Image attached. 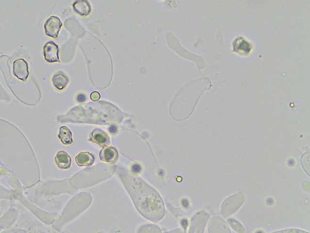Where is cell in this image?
<instances>
[{"instance_id": "1", "label": "cell", "mask_w": 310, "mask_h": 233, "mask_svg": "<svg viewBox=\"0 0 310 233\" xmlns=\"http://www.w3.org/2000/svg\"><path fill=\"white\" fill-rule=\"evenodd\" d=\"M117 174L140 215L154 223L161 220L164 216L165 208L159 193L124 168H118Z\"/></svg>"}, {"instance_id": "2", "label": "cell", "mask_w": 310, "mask_h": 233, "mask_svg": "<svg viewBox=\"0 0 310 233\" xmlns=\"http://www.w3.org/2000/svg\"><path fill=\"white\" fill-rule=\"evenodd\" d=\"M245 200L244 194L242 192L237 193L228 197L223 202L222 205V215L223 216L228 217L235 213L243 205Z\"/></svg>"}, {"instance_id": "3", "label": "cell", "mask_w": 310, "mask_h": 233, "mask_svg": "<svg viewBox=\"0 0 310 233\" xmlns=\"http://www.w3.org/2000/svg\"><path fill=\"white\" fill-rule=\"evenodd\" d=\"M61 20L59 17L52 16L49 17L44 23V31L48 36L55 39L59 36V33L62 27Z\"/></svg>"}, {"instance_id": "4", "label": "cell", "mask_w": 310, "mask_h": 233, "mask_svg": "<svg viewBox=\"0 0 310 233\" xmlns=\"http://www.w3.org/2000/svg\"><path fill=\"white\" fill-rule=\"evenodd\" d=\"M13 73L19 81H27L30 75V72L28 62L25 59H18L13 62Z\"/></svg>"}, {"instance_id": "5", "label": "cell", "mask_w": 310, "mask_h": 233, "mask_svg": "<svg viewBox=\"0 0 310 233\" xmlns=\"http://www.w3.org/2000/svg\"><path fill=\"white\" fill-rule=\"evenodd\" d=\"M44 57L49 63L60 62L59 47L54 42L48 41L44 46Z\"/></svg>"}, {"instance_id": "6", "label": "cell", "mask_w": 310, "mask_h": 233, "mask_svg": "<svg viewBox=\"0 0 310 233\" xmlns=\"http://www.w3.org/2000/svg\"><path fill=\"white\" fill-rule=\"evenodd\" d=\"M232 48L233 52L242 55H247L250 54L253 50V45L248 40L243 37H238L234 40Z\"/></svg>"}, {"instance_id": "7", "label": "cell", "mask_w": 310, "mask_h": 233, "mask_svg": "<svg viewBox=\"0 0 310 233\" xmlns=\"http://www.w3.org/2000/svg\"><path fill=\"white\" fill-rule=\"evenodd\" d=\"M209 216V215L204 211L198 212L192 220L190 233H203Z\"/></svg>"}, {"instance_id": "8", "label": "cell", "mask_w": 310, "mask_h": 233, "mask_svg": "<svg viewBox=\"0 0 310 233\" xmlns=\"http://www.w3.org/2000/svg\"><path fill=\"white\" fill-rule=\"evenodd\" d=\"M208 230L210 233H231L228 226L220 217H212L210 220Z\"/></svg>"}, {"instance_id": "9", "label": "cell", "mask_w": 310, "mask_h": 233, "mask_svg": "<svg viewBox=\"0 0 310 233\" xmlns=\"http://www.w3.org/2000/svg\"><path fill=\"white\" fill-rule=\"evenodd\" d=\"M90 140L102 147H106L110 143V138L108 134L101 129H96L94 130L91 133Z\"/></svg>"}, {"instance_id": "10", "label": "cell", "mask_w": 310, "mask_h": 233, "mask_svg": "<svg viewBox=\"0 0 310 233\" xmlns=\"http://www.w3.org/2000/svg\"><path fill=\"white\" fill-rule=\"evenodd\" d=\"M119 157V153L115 148L106 146L101 150L99 158L102 161L107 163H114Z\"/></svg>"}, {"instance_id": "11", "label": "cell", "mask_w": 310, "mask_h": 233, "mask_svg": "<svg viewBox=\"0 0 310 233\" xmlns=\"http://www.w3.org/2000/svg\"><path fill=\"white\" fill-rule=\"evenodd\" d=\"M73 10L82 17H87L90 14L91 6L87 0H77L73 4Z\"/></svg>"}, {"instance_id": "12", "label": "cell", "mask_w": 310, "mask_h": 233, "mask_svg": "<svg viewBox=\"0 0 310 233\" xmlns=\"http://www.w3.org/2000/svg\"><path fill=\"white\" fill-rule=\"evenodd\" d=\"M53 85L59 90H64L67 86L70 79L65 73L60 71L53 75L52 79Z\"/></svg>"}, {"instance_id": "13", "label": "cell", "mask_w": 310, "mask_h": 233, "mask_svg": "<svg viewBox=\"0 0 310 233\" xmlns=\"http://www.w3.org/2000/svg\"><path fill=\"white\" fill-rule=\"evenodd\" d=\"M55 161L58 167L61 169H68L71 167V159L70 155L63 150L57 152Z\"/></svg>"}, {"instance_id": "14", "label": "cell", "mask_w": 310, "mask_h": 233, "mask_svg": "<svg viewBox=\"0 0 310 233\" xmlns=\"http://www.w3.org/2000/svg\"><path fill=\"white\" fill-rule=\"evenodd\" d=\"M95 158L90 152H81L76 157L75 161L80 167H88L95 163Z\"/></svg>"}, {"instance_id": "15", "label": "cell", "mask_w": 310, "mask_h": 233, "mask_svg": "<svg viewBox=\"0 0 310 233\" xmlns=\"http://www.w3.org/2000/svg\"><path fill=\"white\" fill-rule=\"evenodd\" d=\"M72 133L66 126H62L59 129V137L65 145H70L72 144Z\"/></svg>"}, {"instance_id": "16", "label": "cell", "mask_w": 310, "mask_h": 233, "mask_svg": "<svg viewBox=\"0 0 310 233\" xmlns=\"http://www.w3.org/2000/svg\"><path fill=\"white\" fill-rule=\"evenodd\" d=\"M302 165L303 169L307 172V174L310 175V153H306L303 154L301 159Z\"/></svg>"}, {"instance_id": "17", "label": "cell", "mask_w": 310, "mask_h": 233, "mask_svg": "<svg viewBox=\"0 0 310 233\" xmlns=\"http://www.w3.org/2000/svg\"><path fill=\"white\" fill-rule=\"evenodd\" d=\"M228 223L229 225L231 226V227L238 233H244V228L240 223H238L237 221H236L234 219H229Z\"/></svg>"}, {"instance_id": "18", "label": "cell", "mask_w": 310, "mask_h": 233, "mask_svg": "<svg viewBox=\"0 0 310 233\" xmlns=\"http://www.w3.org/2000/svg\"><path fill=\"white\" fill-rule=\"evenodd\" d=\"M131 174L137 175L142 172L141 166L138 165V164H133V165L131 166Z\"/></svg>"}, {"instance_id": "19", "label": "cell", "mask_w": 310, "mask_h": 233, "mask_svg": "<svg viewBox=\"0 0 310 233\" xmlns=\"http://www.w3.org/2000/svg\"><path fill=\"white\" fill-rule=\"evenodd\" d=\"M273 233H309L307 232H303L302 230H296V229H290L284 231H280V232H275Z\"/></svg>"}, {"instance_id": "20", "label": "cell", "mask_w": 310, "mask_h": 233, "mask_svg": "<svg viewBox=\"0 0 310 233\" xmlns=\"http://www.w3.org/2000/svg\"><path fill=\"white\" fill-rule=\"evenodd\" d=\"M100 98H101V95L97 92H94L91 93L90 95V99L92 100L93 101L99 100Z\"/></svg>"}, {"instance_id": "21", "label": "cell", "mask_w": 310, "mask_h": 233, "mask_svg": "<svg viewBox=\"0 0 310 233\" xmlns=\"http://www.w3.org/2000/svg\"><path fill=\"white\" fill-rule=\"evenodd\" d=\"M86 100V97L85 95L83 94H79L77 96V101L79 102V103H83V102Z\"/></svg>"}, {"instance_id": "22", "label": "cell", "mask_w": 310, "mask_h": 233, "mask_svg": "<svg viewBox=\"0 0 310 233\" xmlns=\"http://www.w3.org/2000/svg\"><path fill=\"white\" fill-rule=\"evenodd\" d=\"M109 132L111 134H115L117 132V127L115 125H111L109 128Z\"/></svg>"}]
</instances>
